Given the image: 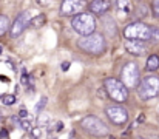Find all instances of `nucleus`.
Masks as SVG:
<instances>
[{"label":"nucleus","mask_w":159,"mask_h":139,"mask_svg":"<svg viewBox=\"0 0 159 139\" xmlns=\"http://www.w3.org/2000/svg\"><path fill=\"white\" fill-rule=\"evenodd\" d=\"M79 49H82L84 53L87 54H91V56H99L105 51L107 48V42L105 37L101 34V33H91L88 36H82L77 42Z\"/></svg>","instance_id":"nucleus-1"},{"label":"nucleus","mask_w":159,"mask_h":139,"mask_svg":"<svg viewBox=\"0 0 159 139\" xmlns=\"http://www.w3.org/2000/svg\"><path fill=\"white\" fill-rule=\"evenodd\" d=\"M71 26L73 30L80 34V36H88L96 31V19L91 12H79L71 19Z\"/></svg>","instance_id":"nucleus-2"},{"label":"nucleus","mask_w":159,"mask_h":139,"mask_svg":"<svg viewBox=\"0 0 159 139\" xmlns=\"http://www.w3.org/2000/svg\"><path fill=\"white\" fill-rule=\"evenodd\" d=\"M124 36L127 40H141V42H150L152 36V25H147L144 22H133L128 23L124 28Z\"/></svg>","instance_id":"nucleus-3"},{"label":"nucleus","mask_w":159,"mask_h":139,"mask_svg":"<svg viewBox=\"0 0 159 139\" xmlns=\"http://www.w3.org/2000/svg\"><path fill=\"white\" fill-rule=\"evenodd\" d=\"M80 127H82L84 132H87L88 135H91L94 138H105L110 133L107 124L96 116H85L80 121Z\"/></svg>","instance_id":"nucleus-4"},{"label":"nucleus","mask_w":159,"mask_h":139,"mask_svg":"<svg viewBox=\"0 0 159 139\" xmlns=\"http://www.w3.org/2000/svg\"><path fill=\"white\" fill-rule=\"evenodd\" d=\"M104 88L107 94L114 100V102H125L128 99V88L116 77H107L104 81Z\"/></svg>","instance_id":"nucleus-5"},{"label":"nucleus","mask_w":159,"mask_h":139,"mask_svg":"<svg viewBox=\"0 0 159 139\" xmlns=\"http://www.w3.org/2000/svg\"><path fill=\"white\" fill-rule=\"evenodd\" d=\"M138 94L142 100L153 99L159 94V77L158 76H147L138 85Z\"/></svg>","instance_id":"nucleus-6"},{"label":"nucleus","mask_w":159,"mask_h":139,"mask_svg":"<svg viewBox=\"0 0 159 139\" xmlns=\"http://www.w3.org/2000/svg\"><path fill=\"white\" fill-rule=\"evenodd\" d=\"M120 82L127 88H136L141 82V73L139 68L134 62H128L124 65L122 73H120Z\"/></svg>","instance_id":"nucleus-7"},{"label":"nucleus","mask_w":159,"mask_h":139,"mask_svg":"<svg viewBox=\"0 0 159 139\" xmlns=\"http://www.w3.org/2000/svg\"><path fill=\"white\" fill-rule=\"evenodd\" d=\"M34 16H36V12L33 9H26V11L20 12L16 17V20L12 22L11 28H9V36L11 37H19L28 28V25L31 23V20L34 19Z\"/></svg>","instance_id":"nucleus-8"},{"label":"nucleus","mask_w":159,"mask_h":139,"mask_svg":"<svg viewBox=\"0 0 159 139\" xmlns=\"http://www.w3.org/2000/svg\"><path fill=\"white\" fill-rule=\"evenodd\" d=\"M107 118L116 125H125L128 122V111L120 105H110L105 108Z\"/></svg>","instance_id":"nucleus-9"},{"label":"nucleus","mask_w":159,"mask_h":139,"mask_svg":"<svg viewBox=\"0 0 159 139\" xmlns=\"http://www.w3.org/2000/svg\"><path fill=\"white\" fill-rule=\"evenodd\" d=\"M84 8H85V0H63L60 3V14L74 17L79 12H84Z\"/></svg>","instance_id":"nucleus-10"},{"label":"nucleus","mask_w":159,"mask_h":139,"mask_svg":"<svg viewBox=\"0 0 159 139\" xmlns=\"http://www.w3.org/2000/svg\"><path fill=\"white\" fill-rule=\"evenodd\" d=\"M88 8H90V12H91V14L104 16L105 12L110 11L111 3H110V0H93V2L88 3Z\"/></svg>","instance_id":"nucleus-11"},{"label":"nucleus","mask_w":159,"mask_h":139,"mask_svg":"<svg viewBox=\"0 0 159 139\" xmlns=\"http://www.w3.org/2000/svg\"><path fill=\"white\" fill-rule=\"evenodd\" d=\"M125 49L133 56H144L147 54V46L141 40H125Z\"/></svg>","instance_id":"nucleus-12"},{"label":"nucleus","mask_w":159,"mask_h":139,"mask_svg":"<svg viewBox=\"0 0 159 139\" xmlns=\"http://www.w3.org/2000/svg\"><path fill=\"white\" fill-rule=\"evenodd\" d=\"M116 8H117L119 14L128 16L133 11V3H131V0H116Z\"/></svg>","instance_id":"nucleus-13"},{"label":"nucleus","mask_w":159,"mask_h":139,"mask_svg":"<svg viewBox=\"0 0 159 139\" xmlns=\"http://www.w3.org/2000/svg\"><path fill=\"white\" fill-rule=\"evenodd\" d=\"M159 68V56L158 54H152L147 59V70L148 71H156Z\"/></svg>","instance_id":"nucleus-14"},{"label":"nucleus","mask_w":159,"mask_h":139,"mask_svg":"<svg viewBox=\"0 0 159 139\" xmlns=\"http://www.w3.org/2000/svg\"><path fill=\"white\" fill-rule=\"evenodd\" d=\"M9 28H11V25H9V19H8V16L0 14V37L5 36V34L9 31Z\"/></svg>","instance_id":"nucleus-15"},{"label":"nucleus","mask_w":159,"mask_h":139,"mask_svg":"<svg viewBox=\"0 0 159 139\" xmlns=\"http://www.w3.org/2000/svg\"><path fill=\"white\" fill-rule=\"evenodd\" d=\"M51 122V116L48 113H40L39 118H37V125L39 127H45V125H50Z\"/></svg>","instance_id":"nucleus-16"},{"label":"nucleus","mask_w":159,"mask_h":139,"mask_svg":"<svg viewBox=\"0 0 159 139\" xmlns=\"http://www.w3.org/2000/svg\"><path fill=\"white\" fill-rule=\"evenodd\" d=\"M45 14H37V16H34V19L31 20V23L36 26V28H39V26H42L43 23H45Z\"/></svg>","instance_id":"nucleus-17"},{"label":"nucleus","mask_w":159,"mask_h":139,"mask_svg":"<svg viewBox=\"0 0 159 139\" xmlns=\"http://www.w3.org/2000/svg\"><path fill=\"white\" fill-rule=\"evenodd\" d=\"M2 102L5 105H14L16 104V96L14 94H5V96H2Z\"/></svg>","instance_id":"nucleus-18"},{"label":"nucleus","mask_w":159,"mask_h":139,"mask_svg":"<svg viewBox=\"0 0 159 139\" xmlns=\"http://www.w3.org/2000/svg\"><path fill=\"white\" fill-rule=\"evenodd\" d=\"M150 42H159V28L152 26V36H150Z\"/></svg>","instance_id":"nucleus-19"},{"label":"nucleus","mask_w":159,"mask_h":139,"mask_svg":"<svg viewBox=\"0 0 159 139\" xmlns=\"http://www.w3.org/2000/svg\"><path fill=\"white\" fill-rule=\"evenodd\" d=\"M20 128L25 130V132H31V122L28 119H22L20 121Z\"/></svg>","instance_id":"nucleus-20"},{"label":"nucleus","mask_w":159,"mask_h":139,"mask_svg":"<svg viewBox=\"0 0 159 139\" xmlns=\"http://www.w3.org/2000/svg\"><path fill=\"white\" fill-rule=\"evenodd\" d=\"M152 11H153V16L159 17V0H153L152 3Z\"/></svg>","instance_id":"nucleus-21"},{"label":"nucleus","mask_w":159,"mask_h":139,"mask_svg":"<svg viewBox=\"0 0 159 139\" xmlns=\"http://www.w3.org/2000/svg\"><path fill=\"white\" fill-rule=\"evenodd\" d=\"M30 133H31V138L33 139H39L40 136H42V130H40V127H36V128L31 130Z\"/></svg>","instance_id":"nucleus-22"},{"label":"nucleus","mask_w":159,"mask_h":139,"mask_svg":"<svg viewBox=\"0 0 159 139\" xmlns=\"http://www.w3.org/2000/svg\"><path fill=\"white\" fill-rule=\"evenodd\" d=\"M47 102H48V99H47L45 96H42V97H40V100H39V104H37V107H36V110H37V111H40V110L45 107V104H47Z\"/></svg>","instance_id":"nucleus-23"},{"label":"nucleus","mask_w":159,"mask_h":139,"mask_svg":"<svg viewBox=\"0 0 159 139\" xmlns=\"http://www.w3.org/2000/svg\"><path fill=\"white\" fill-rule=\"evenodd\" d=\"M26 116H28V111H26L25 108L19 111V118H20V119H26Z\"/></svg>","instance_id":"nucleus-24"},{"label":"nucleus","mask_w":159,"mask_h":139,"mask_svg":"<svg viewBox=\"0 0 159 139\" xmlns=\"http://www.w3.org/2000/svg\"><path fill=\"white\" fill-rule=\"evenodd\" d=\"M37 3H39L40 6H47V5L51 3V0H37Z\"/></svg>","instance_id":"nucleus-25"},{"label":"nucleus","mask_w":159,"mask_h":139,"mask_svg":"<svg viewBox=\"0 0 159 139\" xmlns=\"http://www.w3.org/2000/svg\"><path fill=\"white\" fill-rule=\"evenodd\" d=\"M63 130V122H57L56 124V132H62Z\"/></svg>","instance_id":"nucleus-26"},{"label":"nucleus","mask_w":159,"mask_h":139,"mask_svg":"<svg viewBox=\"0 0 159 139\" xmlns=\"http://www.w3.org/2000/svg\"><path fill=\"white\" fill-rule=\"evenodd\" d=\"M68 67H70V63H68V62H63V63H62V70H63V71H66V70H68Z\"/></svg>","instance_id":"nucleus-27"}]
</instances>
